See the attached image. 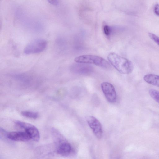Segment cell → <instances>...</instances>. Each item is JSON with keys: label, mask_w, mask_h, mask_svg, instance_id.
Wrapping results in <instances>:
<instances>
[{"label": "cell", "mask_w": 159, "mask_h": 159, "mask_svg": "<svg viewBox=\"0 0 159 159\" xmlns=\"http://www.w3.org/2000/svg\"><path fill=\"white\" fill-rule=\"evenodd\" d=\"M7 138L16 141L26 142L30 140L31 138L25 131H17L7 132Z\"/></svg>", "instance_id": "8"}, {"label": "cell", "mask_w": 159, "mask_h": 159, "mask_svg": "<svg viewBox=\"0 0 159 159\" xmlns=\"http://www.w3.org/2000/svg\"><path fill=\"white\" fill-rule=\"evenodd\" d=\"M47 42L44 39H37L29 43L24 50V53L26 54L38 53L42 52L46 48Z\"/></svg>", "instance_id": "3"}, {"label": "cell", "mask_w": 159, "mask_h": 159, "mask_svg": "<svg viewBox=\"0 0 159 159\" xmlns=\"http://www.w3.org/2000/svg\"><path fill=\"white\" fill-rule=\"evenodd\" d=\"M101 86L108 101L110 103H115L116 101L117 94L113 85L109 82H105L102 83Z\"/></svg>", "instance_id": "5"}, {"label": "cell", "mask_w": 159, "mask_h": 159, "mask_svg": "<svg viewBox=\"0 0 159 159\" xmlns=\"http://www.w3.org/2000/svg\"><path fill=\"white\" fill-rule=\"evenodd\" d=\"M144 80L151 84L159 87V76L154 74H148L144 77Z\"/></svg>", "instance_id": "10"}, {"label": "cell", "mask_w": 159, "mask_h": 159, "mask_svg": "<svg viewBox=\"0 0 159 159\" xmlns=\"http://www.w3.org/2000/svg\"><path fill=\"white\" fill-rule=\"evenodd\" d=\"M74 72L80 74H89L93 71V68L91 66L87 64L78 63L75 64L71 67Z\"/></svg>", "instance_id": "9"}, {"label": "cell", "mask_w": 159, "mask_h": 159, "mask_svg": "<svg viewBox=\"0 0 159 159\" xmlns=\"http://www.w3.org/2000/svg\"><path fill=\"white\" fill-rule=\"evenodd\" d=\"M103 29L104 33L106 36H108L110 35L111 29L108 25H104Z\"/></svg>", "instance_id": "14"}, {"label": "cell", "mask_w": 159, "mask_h": 159, "mask_svg": "<svg viewBox=\"0 0 159 159\" xmlns=\"http://www.w3.org/2000/svg\"><path fill=\"white\" fill-rule=\"evenodd\" d=\"M149 93L151 97L159 103V91L152 89L149 90Z\"/></svg>", "instance_id": "12"}, {"label": "cell", "mask_w": 159, "mask_h": 159, "mask_svg": "<svg viewBox=\"0 0 159 159\" xmlns=\"http://www.w3.org/2000/svg\"><path fill=\"white\" fill-rule=\"evenodd\" d=\"M57 143V153L63 156H67L71 152L72 147L70 144L65 139L62 135L59 136L56 138Z\"/></svg>", "instance_id": "6"}, {"label": "cell", "mask_w": 159, "mask_h": 159, "mask_svg": "<svg viewBox=\"0 0 159 159\" xmlns=\"http://www.w3.org/2000/svg\"><path fill=\"white\" fill-rule=\"evenodd\" d=\"M107 58L112 66L120 73L128 74L132 72L134 68L133 64L128 59L114 52L110 53Z\"/></svg>", "instance_id": "1"}, {"label": "cell", "mask_w": 159, "mask_h": 159, "mask_svg": "<svg viewBox=\"0 0 159 159\" xmlns=\"http://www.w3.org/2000/svg\"><path fill=\"white\" fill-rule=\"evenodd\" d=\"M48 2L51 4L55 6H58L59 4V1L58 0H48Z\"/></svg>", "instance_id": "15"}, {"label": "cell", "mask_w": 159, "mask_h": 159, "mask_svg": "<svg viewBox=\"0 0 159 159\" xmlns=\"http://www.w3.org/2000/svg\"><path fill=\"white\" fill-rule=\"evenodd\" d=\"M150 37L159 46V37L156 34L151 33H148Z\"/></svg>", "instance_id": "13"}, {"label": "cell", "mask_w": 159, "mask_h": 159, "mask_svg": "<svg viewBox=\"0 0 159 159\" xmlns=\"http://www.w3.org/2000/svg\"><path fill=\"white\" fill-rule=\"evenodd\" d=\"M154 10L155 14L159 16V4H156L155 5Z\"/></svg>", "instance_id": "16"}, {"label": "cell", "mask_w": 159, "mask_h": 159, "mask_svg": "<svg viewBox=\"0 0 159 159\" xmlns=\"http://www.w3.org/2000/svg\"><path fill=\"white\" fill-rule=\"evenodd\" d=\"M16 124L20 128L24 129L29 135L31 139L36 142L40 139V134L38 129L33 125L25 122L17 121L15 122Z\"/></svg>", "instance_id": "4"}, {"label": "cell", "mask_w": 159, "mask_h": 159, "mask_svg": "<svg viewBox=\"0 0 159 159\" xmlns=\"http://www.w3.org/2000/svg\"><path fill=\"white\" fill-rule=\"evenodd\" d=\"M21 114L26 117L35 119L38 118L39 116V114L37 112L29 111H24L21 112Z\"/></svg>", "instance_id": "11"}, {"label": "cell", "mask_w": 159, "mask_h": 159, "mask_svg": "<svg viewBox=\"0 0 159 159\" xmlns=\"http://www.w3.org/2000/svg\"><path fill=\"white\" fill-rule=\"evenodd\" d=\"M86 121L92 130L95 136L98 139L102 137L103 131L101 124L99 121L95 117L92 116L86 117Z\"/></svg>", "instance_id": "7"}, {"label": "cell", "mask_w": 159, "mask_h": 159, "mask_svg": "<svg viewBox=\"0 0 159 159\" xmlns=\"http://www.w3.org/2000/svg\"><path fill=\"white\" fill-rule=\"evenodd\" d=\"M74 61L77 63L93 64L105 69H108L111 67L107 61L101 57L94 55L80 56L76 57Z\"/></svg>", "instance_id": "2"}]
</instances>
